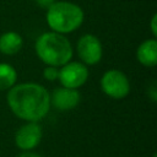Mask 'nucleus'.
<instances>
[{"label": "nucleus", "mask_w": 157, "mask_h": 157, "mask_svg": "<svg viewBox=\"0 0 157 157\" xmlns=\"http://www.w3.org/2000/svg\"><path fill=\"white\" fill-rule=\"evenodd\" d=\"M7 105L11 112L26 121H39L50 108V94L39 83L23 82L13 85L7 92Z\"/></svg>", "instance_id": "1"}, {"label": "nucleus", "mask_w": 157, "mask_h": 157, "mask_svg": "<svg viewBox=\"0 0 157 157\" xmlns=\"http://www.w3.org/2000/svg\"><path fill=\"white\" fill-rule=\"evenodd\" d=\"M37 56L48 66H63L72 58V47L69 39L56 32L40 34L34 44Z\"/></svg>", "instance_id": "2"}, {"label": "nucleus", "mask_w": 157, "mask_h": 157, "mask_svg": "<svg viewBox=\"0 0 157 157\" xmlns=\"http://www.w3.org/2000/svg\"><path fill=\"white\" fill-rule=\"evenodd\" d=\"M47 23L53 32L66 34L76 31L83 22L82 9L70 1H55L47 9Z\"/></svg>", "instance_id": "3"}, {"label": "nucleus", "mask_w": 157, "mask_h": 157, "mask_svg": "<svg viewBox=\"0 0 157 157\" xmlns=\"http://www.w3.org/2000/svg\"><path fill=\"white\" fill-rule=\"evenodd\" d=\"M102 91L113 99H121L130 92V81L128 76L117 69L108 70L101 78Z\"/></svg>", "instance_id": "4"}, {"label": "nucleus", "mask_w": 157, "mask_h": 157, "mask_svg": "<svg viewBox=\"0 0 157 157\" xmlns=\"http://www.w3.org/2000/svg\"><path fill=\"white\" fill-rule=\"evenodd\" d=\"M88 78V69L83 63L80 61H69L59 69V77L63 87L77 90Z\"/></svg>", "instance_id": "5"}, {"label": "nucleus", "mask_w": 157, "mask_h": 157, "mask_svg": "<svg viewBox=\"0 0 157 157\" xmlns=\"http://www.w3.org/2000/svg\"><path fill=\"white\" fill-rule=\"evenodd\" d=\"M78 58L85 65H94L101 61L103 55L102 43L94 34H83L76 45Z\"/></svg>", "instance_id": "6"}, {"label": "nucleus", "mask_w": 157, "mask_h": 157, "mask_svg": "<svg viewBox=\"0 0 157 157\" xmlns=\"http://www.w3.org/2000/svg\"><path fill=\"white\" fill-rule=\"evenodd\" d=\"M42 140V128L34 121H27L15 135V144L22 151H31L39 145Z\"/></svg>", "instance_id": "7"}, {"label": "nucleus", "mask_w": 157, "mask_h": 157, "mask_svg": "<svg viewBox=\"0 0 157 157\" xmlns=\"http://www.w3.org/2000/svg\"><path fill=\"white\" fill-rule=\"evenodd\" d=\"M80 92L75 88L59 87L50 94V104L59 110H71L80 103Z\"/></svg>", "instance_id": "8"}, {"label": "nucleus", "mask_w": 157, "mask_h": 157, "mask_svg": "<svg viewBox=\"0 0 157 157\" xmlns=\"http://www.w3.org/2000/svg\"><path fill=\"white\" fill-rule=\"evenodd\" d=\"M136 58L139 63L146 67H153L157 64V42L155 38L144 40L137 50Z\"/></svg>", "instance_id": "9"}, {"label": "nucleus", "mask_w": 157, "mask_h": 157, "mask_svg": "<svg viewBox=\"0 0 157 157\" xmlns=\"http://www.w3.org/2000/svg\"><path fill=\"white\" fill-rule=\"evenodd\" d=\"M22 37L13 31L5 32L0 36V53L6 55H13L18 53L22 48Z\"/></svg>", "instance_id": "10"}, {"label": "nucleus", "mask_w": 157, "mask_h": 157, "mask_svg": "<svg viewBox=\"0 0 157 157\" xmlns=\"http://www.w3.org/2000/svg\"><path fill=\"white\" fill-rule=\"evenodd\" d=\"M17 71L15 67L7 63H0V91L10 90L16 85Z\"/></svg>", "instance_id": "11"}, {"label": "nucleus", "mask_w": 157, "mask_h": 157, "mask_svg": "<svg viewBox=\"0 0 157 157\" xmlns=\"http://www.w3.org/2000/svg\"><path fill=\"white\" fill-rule=\"evenodd\" d=\"M43 76L48 81L58 80V77H59V67H56V66H48L47 65V67L43 71Z\"/></svg>", "instance_id": "12"}, {"label": "nucleus", "mask_w": 157, "mask_h": 157, "mask_svg": "<svg viewBox=\"0 0 157 157\" xmlns=\"http://www.w3.org/2000/svg\"><path fill=\"white\" fill-rule=\"evenodd\" d=\"M156 21H157V15L155 13L151 18V23H150V27H151V32L153 34V37L157 36V27H156Z\"/></svg>", "instance_id": "13"}, {"label": "nucleus", "mask_w": 157, "mask_h": 157, "mask_svg": "<svg viewBox=\"0 0 157 157\" xmlns=\"http://www.w3.org/2000/svg\"><path fill=\"white\" fill-rule=\"evenodd\" d=\"M36 1H37V4H38L39 6L45 7V9H48L53 2H55V0H36Z\"/></svg>", "instance_id": "14"}, {"label": "nucleus", "mask_w": 157, "mask_h": 157, "mask_svg": "<svg viewBox=\"0 0 157 157\" xmlns=\"http://www.w3.org/2000/svg\"><path fill=\"white\" fill-rule=\"evenodd\" d=\"M150 97H151V99H152L153 102H156L157 94H156V85H155V82H153L152 86L150 87Z\"/></svg>", "instance_id": "15"}, {"label": "nucleus", "mask_w": 157, "mask_h": 157, "mask_svg": "<svg viewBox=\"0 0 157 157\" xmlns=\"http://www.w3.org/2000/svg\"><path fill=\"white\" fill-rule=\"evenodd\" d=\"M17 157H42V156H39V155H37V153H34V152L25 151V152H22L21 155H18Z\"/></svg>", "instance_id": "16"}, {"label": "nucleus", "mask_w": 157, "mask_h": 157, "mask_svg": "<svg viewBox=\"0 0 157 157\" xmlns=\"http://www.w3.org/2000/svg\"><path fill=\"white\" fill-rule=\"evenodd\" d=\"M153 157H156V155H153Z\"/></svg>", "instance_id": "17"}]
</instances>
